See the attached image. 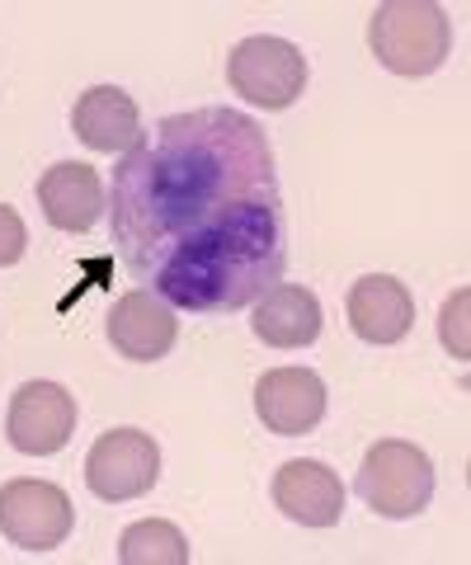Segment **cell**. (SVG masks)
I'll return each mask as SVG.
<instances>
[{
  "label": "cell",
  "mask_w": 471,
  "mask_h": 565,
  "mask_svg": "<svg viewBox=\"0 0 471 565\" xmlns=\"http://www.w3.org/2000/svg\"><path fill=\"white\" fill-rule=\"evenodd\" d=\"M114 250L161 302L199 316L255 307L288 269V212L269 132L240 109L161 118L118 161Z\"/></svg>",
  "instance_id": "1"
},
{
  "label": "cell",
  "mask_w": 471,
  "mask_h": 565,
  "mask_svg": "<svg viewBox=\"0 0 471 565\" xmlns=\"http://www.w3.org/2000/svg\"><path fill=\"white\" fill-rule=\"evenodd\" d=\"M368 47L392 76H429L452 52V20L433 0H387L368 20Z\"/></svg>",
  "instance_id": "2"
},
{
  "label": "cell",
  "mask_w": 471,
  "mask_h": 565,
  "mask_svg": "<svg viewBox=\"0 0 471 565\" xmlns=\"http://www.w3.org/2000/svg\"><path fill=\"white\" fill-rule=\"evenodd\" d=\"M354 486L373 514L415 519V514H425L433 500V462L425 448L406 444V438H382V444L363 452Z\"/></svg>",
  "instance_id": "3"
},
{
  "label": "cell",
  "mask_w": 471,
  "mask_h": 565,
  "mask_svg": "<svg viewBox=\"0 0 471 565\" xmlns=\"http://www.w3.org/2000/svg\"><path fill=\"white\" fill-rule=\"evenodd\" d=\"M226 81L240 99L259 104V109H292L307 90V57L298 43L274 39V33H255L240 39L226 57Z\"/></svg>",
  "instance_id": "4"
},
{
  "label": "cell",
  "mask_w": 471,
  "mask_h": 565,
  "mask_svg": "<svg viewBox=\"0 0 471 565\" xmlns=\"http://www.w3.org/2000/svg\"><path fill=\"white\" fill-rule=\"evenodd\" d=\"M72 527H76V509L62 486L33 481V476L0 486V533L14 546H24V552H52V546H62L72 537Z\"/></svg>",
  "instance_id": "5"
},
{
  "label": "cell",
  "mask_w": 471,
  "mask_h": 565,
  "mask_svg": "<svg viewBox=\"0 0 471 565\" xmlns=\"http://www.w3.org/2000/svg\"><path fill=\"white\" fill-rule=\"evenodd\" d=\"M161 481V448L142 429H109L95 438L90 457H85V486L90 494L109 504H124L147 494Z\"/></svg>",
  "instance_id": "6"
},
{
  "label": "cell",
  "mask_w": 471,
  "mask_h": 565,
  "mask_svg": "<svg viewBox=\"0 0 471 565\" xmlns=\"http://www.w3.org/2000/svg\"><path fill=\"white\" fill-rule=\"evenodd\" d=\"M6 434L24 457L62 452L76 434V396L57 382H24L20 392L10 396Z\"/></svg>",
  "instance_id": "7"
},
{
  "label": "cell",
  "mask_w": 471,
  "mask_h": 565,
  "mask_svg": "<svg viewBox=\"0 0 471 565\" xmlns=\"http://www.w3.org/2000/svg\"><path fill=\"white\" fill-rule=\"evenodd\" d=\"M255 415L269 434L298 438L325 419V382L311 367H274L255 382Z\"/></svg>",
  "instance_id": "8"
},
{
  "label": "cell",
  "mask_w": 471,
  "mask_h": 565,
  "mask_svg": "<svg viewBox=\"0 0 471 565\" xmlns=\"http://www.w3.org/2000/svg\"><path fill=\"white\" fill-rule=\"evenodd\" d=\"M180 340V316L170 302H161L147 288H132L114 302L109 311V344L132 363H156L165 359Z\"/></svg>",
  "instance_id": "9"
},
{
  "label": "cell",
  "mask_w": 471,
  "mask_h": 565,
  "mask_svg": "<svg viewBox=\"0 0 471 565\" xmlns=\"http://www.w3.org/2000/svg\"><path fill=\"white\" fill-rule=\"evenodd\" d=\"M274 504L302 527H335L344 514V486L317 457H292L274 471Z\"/></svg>",
  "instance_id": "10"
},
{
  "label": "cell",
  "mask_w": 471,
  "mask_h": 565,
  "mask_svg": "<svg viewBox=\"0 0 471 565\" xmlns=\"http://www.w3.org/2000/svg\"><path fill=\"white\" fill-rule=\"evenodd\" d=\"M349 326L363 344H400L415 326V297L392 274H368L349 288Z\"/></svg>",
  "instance_id": "11"
},
{
  "label": "cell",
  "mask_w": 471,
  "mask_h": 565,
  "mask_svg": "<svg viewBox=\"0 0 471 565\" xmlns=\"http://www.w3.org/2000/svg\"><path fill=\"white\" fill-rule=\"evenodd\" d=\"M39 203H43V217L57 226V232H90V226L104 217L99 170L85 166V161H57L52 170H43Z\"/></svg>",
  "instance_id": "12"
},
{
  "label": "cell",
  "mask_w": 471,
  "mask_h": 565,
  "mask_svg": "<svg viewBox=\"0 0 471 565\" xmlns=\"http://www.w3.org/2000/svg\"><path fill=\"white\" fill-rule=\"evenodd\" d=\"M72 128L90 151L114 156L142 141V114H137V99L118 85H90L72 109Z\"/></svg>",
  "instance_id": "13"
},
{
  "label": "cell",
  "mask_w": 471,
  "mask_h": 565,
  "mask_svg": "<svg viewBox=\"0 0 471 565\" xmlns=\"http://www.w3.org/2000/svg\"><path fill=\"white\" fill-rule=\"evenodd\" d=\"M321 302L317 292L302 282H274V288L255 302V321L250 330L265 340L269 349H307L321 334Z\"/></svg>",
  "instance_id": "14"
},
{
  "label": "cell",
  "mask_w": 471,
  "mask_h": 565,
  "mask_svg": "<svg viewBox=\"0 0 471 565\" xmlns=\"http://www.w3.org/2000/svg\"><path fill=\"white\" fill-rule=\"evenodd\" d=\"M124 565H189V537L165 519H142L118 537Z\"/></svg>",
  "instance_id": "15"
},
{
  "label": "cell",
  "mask_w": 471,
  "mask_h": 565,
  "mask_svg": "<svg viewBox=\"0 0 471 565\" xmlns=\"http://www.w3.org/2000/svg\"><path fill=\"white\" fill-rule=\"evenodd\" d=\"M467 311H471V292L458 288L443 302V316H439V340H443V349L452 353V359H467L471 353V344H467Z\"/></svg>",
  "instance_id": "16"
},
{
  "label": "cell",
  "mask_w": 471,
  "mask_h": 565,
  "mask_svg": "<svg viewBox=\"0 0 471 565\" xmlns=\"http://www.w3.org/2000/svg\"><path fill=\"white\" fill-rule=\"evenodd\" d=\"M29 250V232L20 222V212L0 203V269H10V264H20Z\"/></svg>",
  "instance_id": "17"
}]
</instances>
